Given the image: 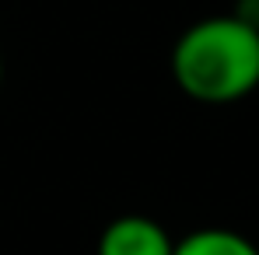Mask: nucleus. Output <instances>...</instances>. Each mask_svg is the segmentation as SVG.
Listing matches in <instances>:
<instances>
[{
	"instance_id": "nucleus-5",
	"label": "nucleus",
	"mask_w": 259,
	"mask_h": 255,
	"mask_svg": "<svg viewBox=\"0 0 259 255\" xmlns=\"http://www.w3.org/2000/svg\"><path fill=\"white\" fill-rule=\"evenodd\" d=\"M0 87H4V53H0Z\"/></svg>"
},
{
	"instance_id": "nucleus-1",
	"label": "nucleus",
	"mask_w": 259,
	"mask_h": 255,
	"mask_svg": "<svg viewBox=\"0 0 259 255\" xmlns=\"http://www.w3.org/2000/svg\"><path fill=\"white\" fill-rule=\"evenodd\" d=\"M172 81L200 105H231L259 87V28L238 14L189 25L172 45Z\"/></svg>"
},
{
	"instance_id": "nucleus-3",
	"label": "nucleus",
	"mask_w": 259,
	"mask_h": 255,
	"mask_svg": "<svg viewBox=\"0 0 259 255\" xmlns=\"http://www.w3.org/2000/svg\"><path fill=\"white\" fill-rule=\"evenodd\" d=\"M172 255H259V248L238 231L228 227H200L175 241Z\"/></svg>"
},
{
	"instance_id": "nucleus-4",
	"label": "nucleus",
	"mask_w": 259,
	"mask_h": 255,
	"mask_svg": "<svg viewBox=\"0 0 259 255\" xmlns=\"http://www.w3.org/2000/svg\"><path fill=\"white\" fill-rule=\"evenodd\" d=\"M242 21H249L252 28H259V0H238V11H235Z\"/></svg>"
},
{
	"instance_id": "nucleus-2",
	"label": "nucleus",
	"mask_w": 259,
	"mask_h": 255,
	"mask_svg": "<svg viewBox=\"0 0 259 255\" xmlns=\"http://www.w3.org/2000/svg\"><path fill=\"white\" fill-rule=\"evenodd\" d=\"M172 234L140 213H126L105 224L98 234V255H172Z\"/></svg>"
}]
</instances>
